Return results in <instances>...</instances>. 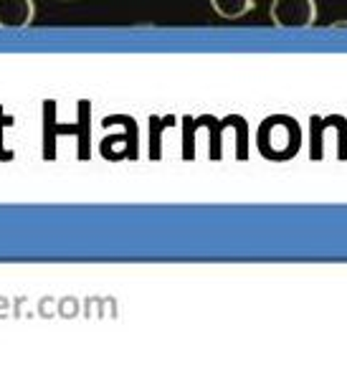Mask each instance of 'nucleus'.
I'll use <instances>...</instances> for the list:
<instances>
[{"label": "nucleus", "instance_id": "3", "mask_svg": "<svg viewBox=\"0 0 347 365\" xmlns=\"http://www.w3.org/2000/svg\"><path fill=\"white\" fill-rule=\"evenodd\" d=\"M211 6L221 18L236 21V18H244L254 8V0H211Z\"/></svg>", "mask_w": 347, "mask_h": 365}, {"label": "nucleus", "instance_id": "1", "mask_svg": "<svg viewBox=\"0 0 347 365\" xmlns=\"http://www.w3.org/2000/svg\"><path fill=\"white\" fill-rule=\"evenodd\" d=\"M269 16L276 29H309L317 21V3L314 0H274Z\"/></svg>", "mask_w": 347, "mask_h": 365}, {"label": "nucleus", "instance_id": "2", "mask_svg": "<svg viewBox=\"0 0 347 365\" xmlns=\"http://www.w3.org/2000/svg\"><path fill=\"white\" fill-rule=\"evenodd\" d=\"M36 16L33 0H0V29L21 31L29 29Z\"/></svg>", "mask_w": 347, "mask_h": 365}]
</instances>
